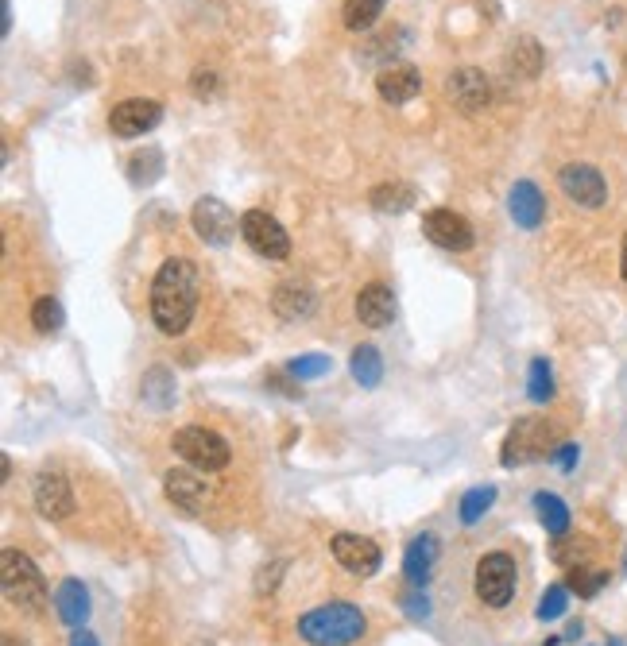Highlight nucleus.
Returning <instances> with one entry per match:
<instances>
[{
	"mask_svg": "<svg viewBox=\"0 0 627 646\" xmlns=\"http://www.w3.org/2000/svg\"><path fill=\"white\" fill-rule=\"evenodd\" d=\"M384 8H388V0H345L341 24L349 31H368L376 28V20L384 16Z\"/></svg>",
	"mask_w": 627,
	"mask_h": 646,
	"instance_id": "obj_24",
	"label": "nucleus"
},
{
	"mask_svg": "<svg viewBox=\"0 0 627 646\" xmlns=\"http://www.w3.org/2000/svg\"><path fill=\"white\" fill-rule=\"evenodd\" d=\"M70 646H101V643H97V635H90V631H78V635H70Z\"/></svg>",
	"mask_w": 627,
	"mask_h": 646,
	"instance_id": "obj_41",
	"label": "nucleus"
},
{
	"mask_svg": "<svg viewBox=\"0 0 627 646\" xmlns=\"http://www.w3.org/2000/svg\"><path fill=\"white\" fill-rule=\"evenodd\" d=\"M577 635H581V623L573 619V623H569V631H566V635H562V639H577Z\"/></svg>",
	"mask_w": 627,
	"mask_h": 646,
	"instance_id": "obj_43",
	"label": "nucleus"
},
{
	"mask_svg": "<svg viewBox=\"0 0 627 646\" xmlns=\"http://www.w3.org/2000/svg\"><path fill=\"white\" fill-rule=\"evenodd\" d=\"M508 66L519 74V78H538V74H542V47H538L535 35L515 39V47H511V55H508Z\"/></svg>",
	"mask_w": 627,
	"mask_h": 646,
	"instance_id": "obj_25",
	"label": "nucleus"
},
{
	"mask_svg": "<svg viewBox=\"0 0 627 646\" xmlns=\"http://www.w3.org/2000/svg\"><path fill=\"white\" fill-rule=\"evenodd\" d=\"M0 588H4V600L24 608V612H39L47 604V581H43L39 565L24 550L8 546L0 554Z\"/></svg>",
	"mask_w": 627,
	"mask_h": 646,
	"instance_id": "obj_3",
	"label": "nucleus"
},
{
	"mask_svg": "<svg viewBox=\"0 0 627 646\" xmlns=\"http://www.w3.org/2000/svg\"><path fill=\"white\" fill-rule=\"evenodd\" d=\"M31 325L39 329V333H59L62 329V306L55 298H39L35 306H31Z\"/></svg>",
	"mask_w": 627,
	"mask_h": 646,
	"instance_id": "obj_34",
	"label": "nucleus"
},
{
	"mask_svg": "<svg viewBox=\"0 0 627 646\" xmlns=\"http://www.w3.org/2000/svg\"><path fill=\"white\" fill-rule=\"evenodd\" d=\"M577 457H581V449H577L573 441H566V445H558V449H554V465H558L562 472L573 469V465H577Z\"/></svg>",
	"mask_w": 627,
	"mask_h": 646,
	"instance_id": "obj_39",
	"label": "nucleus"
},
{
	"mask_svg": "<svg viewBox=\"0 0 627 646\" xmlns=\"http://www.w3.org/2000/svg\"><path fill=\"white\" fill-rule=\"evenodd\" d=\"M171 449L198 472H221L229 469V461H233L229 441L221 438L217 430H206V426H182V430H175Z\"/></svg>",
	"mask_w": 627,
	"mask_h": 646,
	"instance_id": "obj_4",
	"label": "nucleus"
},
{
	"mask_svg": "<svg viewBox=\"0 0 627 646\" xmlns=\"http://www.w3.org/2000/svg\"><path fill=\"white\" fill-rule=\"evenodd\" d=\"M527 395H531V403H550V399H554V372H550L546 356H535V360H531V372H527Z\"/></svg>",
	"mask_w": 627,
	"mask_h": 646,
	"instance_id": "obj_31",
	"label": "nucleus"
},
{
	"mask_svg": "<svg viewBox=\"0 0 627 646\" xmlns=\"http://www.w3.org/2000/svg\"><path fill=\"white\" fill-rule=\"evenodd\" d=\"M190 89H194L198 101L217 97V74H213V70H194V74H190Z\"/></svg>",
	"mask_w": 627,
	"mask_h": 646,
	"instance_id": "obj_36",
	"label": "nucleus"
},
{
	"mask_svg": "<svg viewBox=\"0 0 627 646\" xmlns=\"http://www.w3.org/2000/svg\"><path fill=\"white\" fill-rule=\"evenodd\" d=\"M329 554H333V561L341 569H349L353 577H372L384 565L380 546L372 538H364V534H333L329 538Z\"/></svg>",
	"mask_w": 627,
	"mask_h": 646,
	"instance_id": "obj_10",
	"label": "nucleus"
},
{
	"mask_svg": "<svg viewBox=\"0 0 627 646\" xmlns=\"http://www.w3.org/2000/svg\"><path fill=\"white\" fill-rule=\"evenodd\" d=\"M144 403H151L155 411H167L175 403V380L167 368H151L144 376Z\"/></svg>",
	"mask_w": 627,
	"mask_h": 646,
	"instance_id": "obj_29",
	"label": "nucleus"
},
{
	"mask_svg": "<svg viewBox=\"0 0 627 646\" xmlns=\"http://www.w3.org/2000/svg\"><path fill=\"white\" fill-rule=\"evenodd\" d=\"M368 619L349 600H329L299 619V639L306 646H353L364 639Z\"/></svg>",
	"mask_w": 627,
	"mask_h": 646,
	"instance_id": "obj_2",
	"label": "nucleus"
},
{
	"mask_svg": "<svg viewBox=\"0 0 627 646\" xmlns=\"http://www.w3.org/2000/svg\"><path fill=\"white\" fill-rule=\"evenodd\" d=\"M198 294H202V275L194 260L186 256L163 260L151 279V322L159 325V333L167 337L186 333V325L194 322V310H198Z\"/></svg>",
	"mask_w": 627,
	"mask_h": 646,
	"instance_id": "obj_1",
	"label": "nucleus"
},
{
	"mask_svg": "<svg viewBox=\"0 0 627 646\" xmlns=\"http://www.w3.org/2000/svg\"><path fill=\"white\" fill-rule=\"evenodd\" d=\"M55 612H59L66 627H82L90 619V592H86V585L74 581V577L62 581L59 592H55Z\"/></svg>",
	"mask_w": 627,
	"mask_h": 646,
	"instance_id": "obj_20",
	"label": "nucleus"
},
{
	"mask_svg": "<svg viewBox=\"0 0 627 646\" xmlns=\"http://www.w3.org/2000/svg\"><path fill=\"white\" fill-rule=\"evenodd\" d=\"M508 209H511V221L519 229H527V233H535L538 225L546 221V198H542V190H538L535 182H527V178L511 186Z\"/></svg>",
	"mask_w": 627,
	"mask_h": 646,
	"instance_id": "obj_17",
	"label": "nucleus"
},
{
	"mask_svg": "<svg viewBox=\"0 0 627 646\" xmlns=\"http://www.w3.org/2000/svg\"><path fill=\"white\" fill-rule=\"evenodd\" d=\"M558 186L569 202L581 209H600L608 202V182L593 163H566L558 171Z\"/></svg>",
	"mask_w": 627,
	"mask_h": 646,
	"instance_id": "obj_8",
	"label": "nucleus"
},
{
	"mask_svg": "<svg viewBox=\"0 0 627 646\" xmlns=\"http://www.w3.org/2000/svg\"><path fill=\"white\" fill-rule=\"evenodd\" d=\"M271 310L283 318V322H299L314 310V294L299 287V283H283L279 291L271 294Z\"/></svg>",
	"mask_w": 627,
	"mask_h": 646,
	"instance_id": "obj_22",
	"label": "nucleus"
},
{
	"mask_svg": "<svg viewBox=\"0 0 627 646\" xmlns=\"http://www.w3.org/2000/svg\"><path fill=\"white\" fill-rule=\"evenodd\" d=\"M283 569H287V561H271L268 569H260V577H256V592H271Z\"/></svg>",
	"mask_w": 627,
	"mask_h": 646,
	"instance_id": "obj_38",
	"label": "nucleus"
},
{
	"mask_svg": "<svg viewBox=\"0 0 627 646\" xmlns=\"http://www.w3.org/2000/svg\"><path fill=\"white\" fill-rule=\"evenodd\" d=\"M35 511L51 523H62L74 515V492H70V480L62 472H43L35 480Z\"/></svg>",
	"mask_w": 627,
	"mask_h": 646,
	"instance_id": "obj_13",
	"label": "nucleus"
},
{
	"mask_svg": "<svg viewBox=\"0 0 627 646\" xmlns=\"http://www.w3.org/2000/svg\"><path fill=\"white\" fill-rule=\"evenodd\" d=\"M159 175H163V151L159 147H144L128 159V178L136 186H151V182H159Z\"/></svg>",
	"mask_w": 627,
	"mask_h": 646,
	"instance_id": "obj_27",
	"label": "nucleus"
},
{
	"mask_svg": "<svg viewBox=\"0 0 627 646\" xmlns=\"http://www.w3.org/2000/svg\"><path fill=\"white\" fill-rule=\"evenodd\" d=\"M349 372H353V380L360 387H380L384 380V356L376 345H357L353 356H349Z\"/></svg>",
	"mask_w": 627,
	"mask_h": 646,
	"instance_id": "obj_23",
	"label": "nucleus"
},
{
	"mask_svg": "<svg viewBox=\"0 0 627 646\" xmlns=\"http://www.w3.org/2000/svg\"><path fill=\"white\" fill-rule=\"evenodd\" d=\"M163 492L167 500L182 511H202L209 500V484L194 469H171L163 472Z\"/></svg>",
	"mask_w": 627,
	"mask_h": 646,
	"instance_id": "obj_16",
	"label": "nucleus"
},
{
	"mask_svg": "<svg viewBox=\"0 0 627 646\" xmlns=\"http://www.w3.org/2000/svg\"><path fill=\"white\" fill-rule=\"evenodd\" d=\"M357 318H360V325H368V329H384V325H391V318H395V298H391V291L384 283L360 287Z\"/></svg>",
	"mask_w": 627,
	"mask_h": 646,
	"instance_id": "obj_18",
	"label": "nucleus"
},
{
	"mask_svg": "<svg viewBox=\"0 0 627 646\" xmlns=\"http://www.w3.org/2000/svg\"><path fill=\"white\" fill-rule=\"evenodd\" d=\"M492 503H496V488H492V484L469 488V492L461 496V507H457V511H461V523H465V527L480 523V519H484V511H488Z\"/></svg>",
	"mask_w": 627,
	"mask_h": 646,
	"instance_id": "obj_30",
	"label": "nucleus"
},
{
	"mask_svg": "<svg viewBox=\"0 0 627 646\" xmlns=\"http://www.w3.org/2000/svg\"><path fill=\"white\" fill-rule=\"evenodd\" d=\"M159 120H163V105L159 101H151V97H128V101L113 105L109 128H113V136H120V140H136V136H148L151 128H159Z\"/></svg>",
	"mask_w": 627,
	"mask_h": 646,
	"instance_id": "obj_11",
	"label": "nucleus"
},
{
	"mask_svg": "<svg viewBox=\"0 0 627 646\" xmlns=\"http://www.w3.org/2000/svg\"><path fill=\"white\" fill-rule=\"evenodd\" d=\"M422 233H426L430 244H438V248H446V252H469V248L477 244L473 225H469L461 213H453V209H426Z\"/></svg>",
	"mask_w": 627,
	"mask_h": 646,
	"instance_id": "obj_9",
	"label": "nucleus"
},
{
	"mask_svg": "<svg viewBox=\"0 0 627 646\" xmlns=\"http://www.w3.org/2000/svg\"><path fill=\"white\" fill-rule=\"evenodd\" d=\"M604 585H608V569H597V565H577L566 573V588L577 592L581 600H593Z\"/></svg>",
	"mask_w": 627,
	"mask_h": 646,
	"instance_id": "obj_28",
	"label": "nucleus"
},
{
	"mask_svg": "<svg viewBox=\"0 0 627 646\" xmlns=\"http://www.w3.org/2000/svg\"><path fill=\"white\" fill-rule=\"evenodd\" d=\"M550 426L546 418H515L508 441H504V453H500V465L504 469H519V465H531L542 453H550Z\"/></svg>",
	"mask_w": 627,
	"mask_h": 646,
	"instance_id": "obj_7",
	"label": "nucleus"
},
{
	"mask_svg": "<svg viewBox=\"0 0 627 646\" xmlns=\"http://www.w3.org/2000/svg\"><path fill=\"white\" fill-rule=\"evenodd\" d=\"M620 275H624L627 283V233H624V248H620Z\"/></svg>",
	"mask_w": 627,
	"mask_h": 646,
	"instance_id": "obj_42",
	"label": "nucleus"
},
{
	"mask_svg": "<svg viewBox=\"0 0 627 646\" xmlns=\"http://www.w3.org/2000/svg\"><path fill=\"white\" fill-rule=\"evenodd\" d=\"M403 612H407L411 619L430 616V600H426V592H411V596H403Z\"/></svg>",
	"mask_w": 627,
	"mask_h": 646,
	"instance_id": "obj_37",
	"label": "nucleus"
},
{
	"mask_svg": "<svg viewBox=\"0 0 627 646\" xmlns=\"http://www.w3.org/2000/svg\"><path fill=\"white\" fill-rule=\"evenodd\" d=\"M190 225H194L198 240L213 244V248L229 244L233 233H237V217H233V209L225 206L221 198H198L194 209H190Z\"/></svg>",
	"mask_w": 627,
	"mask_h": 646,
	"instance_id": "obj_12",
	"label": "nucleus"
},
{
	"mask_svg": "<svg viewBox=\"0 0 627 646\" xmlns=\"http://www.w3.org/2000/svg\"><path fill=\"white\" fill-rule=\"evenodd\" d=\"M535 511H538V519H542V527H546V534L562 538L569 530V507H566V500H558L554 492H538Z\"/></svg>",
	"mask_w": 627,
	"mask_h": 646,
	"instance_id": "obj_26",
	"label": "nucleus"
},
{
	"mask_svg": "<svg viewBox=\"0 0 627 646\" xmlns=\"http://www.w3.org/2000/svg\"><path fill=\"white\" fill-rule=\"evenodd\" d=\"M376 93L388 105H407V101H415L418 93H422V70L411 66V62H391L376 78Z\"/></svg>",
	"mask_w": 627,
	"mask_h": 646,
	"instance_id": "obj_15",
	"label": "nucleus"
},
{
	"mask_svg": "<svg viewBox=\"0 0 627 646\" xmlns=\"http://www.w3.org/2000/svg\"><path fill=\"white\" fill-rule=\"evenodd\" d=\"M0 646H24V643H20V639H16L12 631H4V639H0Z\"/></svg>",
	"mask_w": 627,
	"mask_h": 646,
	"instance_id": "obj_44",
	"label": "nucleus"
},
{
	"mask_svg": "<svg viewBox=\"0 0 627 646\" xmlns=\"http://www.w3.org/2000/svg\"><path fill=\"white\" fill-rule=\"evenodd\" d=\"M0 31H4V35L12 31V4H8V0H0Z\"/></svg>",
	"mask_w": 627,
	"mask_h": 646,
	"instance_id": "obj_40",
	"label": "nucleus"
},
{
	"mask_svg": "<svg viewBox=\"0 0 627 646\" xmlns=\"http://www.w3.org/2000/svg\"><path fill=\"white\" fill-rule=\"evenodd\" d=\"M368 202L380 213H407L418 202V186H411V182H380V186L368 190Z\"/></svg>",
	"mask_w": 627,
	"mask_h": 646,
	"instance_id": "obj_21",
	"label": "nucleus"
},
{
	"mask_svg": "<svg viewBox=\"0 0 627 646\" xmlns=\"http://www.w3.org/2000/svg\"><path fill=\"white\" fill-rule=\"evenodd\" d=\"M624 577H627V554H624Z\"/></svg>",
	"mask_w": 627,
	"mask_h": 646,
	"instance_id": "obj_45",
	"label": "nucleus"
},
{
	"mask_svg": "<svg viewBox=\"0 0 627 646\" xmlns=\"http://www.w3.org/2000/svg\"><path fill=\"white\" fill-rule=\"evenodd\" d=\"M515 558L511 554H484L477 561V577H473V588H477V600L484 608H508L511 596H515Z\"/></svg>",
	"mask_w": 627,
	"mask_h": 646,
	"instance_id": "obj_5",
	"label": "nucleus"
},
{
	"mask_svg": "<svg viewBox=\"0 0 627 646\" xmlns=\"http://www.w3.org/2000/svg\"><path fill=\"white\" fill-rule=\"evenodd\" d=\"M434 561H438V538H434V534H418L415 542L407 546V554H403V573H407V581L415 588H422L430 581V573H434Z\"/></svg>",
	"mask_w": 627,
	"mask_h": 646,
	"instance_id": "obj_19",
	"label": "nucleus"
},
{
	"mask_svg": "<svg viewBox=\"0 0 627 646\" xmlns=\"http://www.w3.org/2000/svg\"><path fill=\"white\" fill-rule=\"evenodd\" d=\"M566 604H569V588L566 585H550L546 592H542V600H538L535 616L542 619V623H550V619L566 616Z\"/></svg>",
	"mask_w": 627,
	"mask_h": 646,
	"instance_id": "obj_35",
	"label": "nucleus"
},
{
	"mask_svg": "<svg viewBox=\"0 0 627 646\" xmlns=\"http://www.w3.org/2000/svg\"><path fill=\"white\" fill-rule=\"evenodd\" d=\"M329 368H333V360L322 353H306V356H295L291 364H287V376L291 380H318V376H326Z\"/></svg>",
	"mask_w": 627,
	"mask_h": 646,
	"instance_id": "obj_33",
	"label": "nucleus"
},
{
	"mask_svg": "<svg viewBox=\"0 0 627 646\" xmlns=\"http://www.w3.org/2000/svg\"><path fill=\"white\" fill-rule=\"evenodd\" d=\"M550 558L558 561L562 569H577V565H585L589 558V538H554V546H550Z\"/></svg>",
	"mask_w": 627,
	"mask_h": 646,
	"instance_id": "obj_32",
	"label": "nucleus"
},
{
	"mask_svg": "<svg viewBox=\"0 0 627 646\" xmlns=\"http://www.w3.org/2000/svg\"><path fill=\"white\" fill-rule=\"evenodd\" d=\"M624 66H627V59H624Z\"/></svg>",
	"mask_w": 627,
	"mask_h": 646,
	"instance_id": "obj_46",
	"label": "nucleus"
},
{
	"mask_svg": "<svg viewBox=\"0 0 627 646\" xmlns=\"http://www.w3.org/2000/svg\"><path fill=\"white\" fill-rule=\"evenodd\" d=\"M449 97L461 113H480L492 101V82L477 66H461V70L449 74Z\"/></svg>",
	"mask_w": 627,
	"mask_h": 646,
	"instance_id": "obj_14",
	"label": "nucleus"
},
{
	"mask_svg": "<svg viewBox=\"0 0 627 646\" xmlns=\"http://www.w3.org/2000/svg\"><path fill=\"white\" fill-rule=\"evenodd\" d=\"M240 236H244V244H248L256 256H264V260H287V256H291V236H287V229L271 217L268 209H248V213H240Z\"/></svg>",
	"mask_w": 627,
	"mask_h": 646,
	"instance_id": "obj_6",
	"label": "nucleus"
}]
</instances>
